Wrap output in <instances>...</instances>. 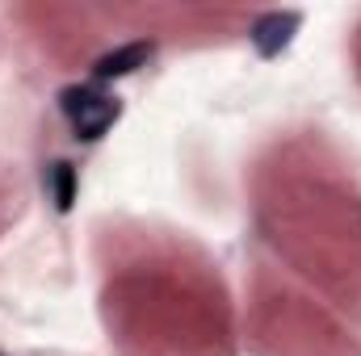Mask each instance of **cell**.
<instances>
[{
    "mask_svg": "<svg viewBox=\"0 0 361 356\" xmlns=\"http://www.w3.org/2000/svg\"><path fill=\"white\" fill-rule=\"evenodd\" d=\"M59 113H63L68 130L80 143H97L122 117V101L105 89V84H97V80H89V84H68V89L59 92Z\"/></svg>",
    "mask_w": 361,
    "mask_h": 356,
    "instance_id": "cell-1",
    "label": "cell"
},
{
    "mask_svg": "<svg viewBox=\"0 0 361 356\" xmlns=\"http://www.w3.org/2000/svg\"><path fill=\"white\" fill-rule=\"evenodd\" d=\"M298 25H302V13H294V8H273V13H261V17L252 21L248 42L257 46L261 59H277V55L294 42Z\"/></svg>",
    "mask_w": 361,
    "mask_h": 356,
    "instance_id": "cell-2",
    "label": "cell"
},
{
    "mask_svg": "<svg viewBox=\"0 0 361 356\" xmlns=\"http://www.w3.org/2000/svg\"><path fill=\"white\" fill-rule=\"evenodd\" d=\"M156 55V42H126V46H114L105 51L97 63H92V80L97 84H109V80H122V76H135L139 68H147Z\"/></svg>",
    "mask_w": 361,
    "mask_h": 356,
    "instance_id": "cell-3",
    "label": "cell"
},
{
    "mask_svg": "<svg viewBox=\"0 0 361 356\" xmlns=\"http://www.w3.org/2000/svg\"><path fill=\"white\" fill-rule=\"evenodd\" d=\"M42 184H47V193H51L55 210H59V214H68V210H72V201H76V168H72L68 160H59V164H51V168H47Z\"/></svg>",
    "mask_w": 361,
    "mask_h": 356,
    "instance_id": "cell-4",
    "label": "cell"
}]
</instances>
